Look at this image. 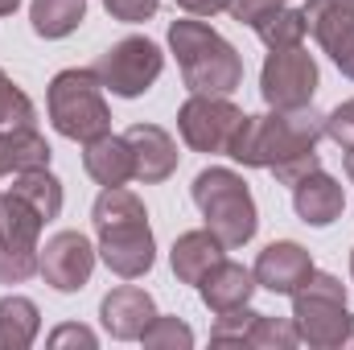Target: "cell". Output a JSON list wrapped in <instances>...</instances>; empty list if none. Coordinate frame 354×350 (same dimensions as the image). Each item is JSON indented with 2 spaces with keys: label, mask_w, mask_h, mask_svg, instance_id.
Wrapping results in <instances>:
<instances>
[{
  "label": "cell",
  "mask_w": 354,
  "mask_h": 350,
  "mask_svg": "<svg viewBox=\"0 0 354 350\" xmlns=\"http://www.w3.org/2000/svg\"><path fill=\"white\" fill-rule=\"evenodd\" d=\"M313 169H322L317 149H309V153H301V157H288V161H280V165H276V169H268V174L276 177L280 185H297L301 177H309Z\"/></svg>",
  "instance_id": "obj_32"
},
{
  "label": "cell",
  "mask_w": 354,
  "mask_h": 350,
  "mask_svg": "<svg viewBox=\"0 0 354 350\" xmlns=\"http://www.w3.org/2000/svg\"><path fill=\"white\" fill-rule=\"evenodd\" d=\"M177 8L185 17H214V12H227L231 0H177Z\"/></svg>",
  "instance_id": "obj_35"
},
{
  "label": "cell",
  "mask_w": 354,
  "mask_h": 350,
  "mask_svg": "<svg viewBox=\"0 0 354 350\" xmlns=\"http://www.w3.org/2000/svg\"><path fill=\"white\" fill-rule=\"evenodd\" d=\"M351 280H354V248H351Z\"/></svg>",
  "instance_id": "obj_39"
},
{
  "label": "cell",
  "mask_w": 354,
  "mask_h": 350,
  "mask_svg": "<svg viewBox=\"0 0 354 350\" xmlns=\"http://www.w3.org/2000/svg\"><path fill=\"white\" fill-rule=\"evenodd\" d=\"M280 4H288V0H231V17L239 21V25H256L264 12H272V8H280Z\"/></svg>",
  "instance_id": "obj_33"
},
{
  "label": "cell",
  "mask_w": 354,
  "mask_h": 350,
  "mask_svg": "<svg viewBox=\"0 0 354 350\" xmlns=\"http://www.w3.org/2000/svg\"><path fill=\"white\" fill-rule=\"evenodd\" d=\"M153 317H157L153 293H145L136 284H120L99 301V322L115 342H140V334L149 330Z\"/></svg>",
  "instance_id": "obj_12"
},
{
  "label": "cell",
  "mask_w": 354,
  "mask_h": 350,
  "mask_svg": "<svg viewBox=\"0 0 354 350\" xmlns=\"http://www.w3.org/2000/svg\"><path fill=\"white\" fill-rule=\"evenodd\" d=\"M0 128H37V107L0 71Z\"/></svg>",
  "instance_id": "obj_26"
},
{
  "label": "cell",
  "mask_w": 354,
  "mask_h": 350,
  "mask_svg": "<svg viewBox=\"0 0 354 350\" xmlns=\"http://www.w3.org/2000/svg\"><path fill=\"white\" fill-rule=\"evenodd\" d=\"M305 21H309V33L317 37V46L330 54V62L346 79H354V12L330 4V0H309Z\"/></svg>",
  "instance_id": "obj_13"
},
{
  "label": "cell",
  "mask_w": 354,
  "mask_h": 350,
  "mask_svg": "<svg viewBox=\"0 0 354 350\" xmlns=\"http://www.w3.org/2000/svg\"><path fill=\"white\" fill-rule=\"evenodd\" d=\"M103 91L120 95V99H140L165 71V54L157 42L149 37H120L115 46H107L99 54V62L91 66Z\"/></svg>",
  "instance_id": "obj_7"
},
{
  "label": "cell",
  "mask_w": 354,
  "mask_h": 350,
  "mask_svg": "<svg viewBox=\"0 0 354 350\" xmlns=\"http://www.w3.org/2000/svg\"><path fill=\"white\" fill-rule=\"evenodd\" d=\"M317 62L305 46H292V50H268L264 71H260V95H264L268 107H305L313 103L317 95Z\"/></svg>",
  "instance_id": "obj_9"
},
{
  "label": "cell",
  "mask_w": 354,
  "mask_h": 350,
  "mask_svg": "<svg viewBox=\"0 0 354 350\" xmlns=\"http://www.w3.org/2000/svg\"><path fill=\"white\" fill-rule=\"evenodd\" d=\"M128 219H149L145 202H140L128 185H103V194H99L95 206H91V223H95V231L115 227V223H128Z\"/></svg>",
  "instance_id": "obj_25"
},
{
  "label": "cell",
  "mask_w": 354,
  "mask_h": 350,
  "mask_svg": "<svg viewBox=\"0 0 354 350\" xmlns=\"http://www.w3.org/2000/svg\"><path fill=\"white\" fill-rule=\"evenodd\" d=\"M140 347L149 350H189L194 347V330L181 322V317H153L149 322V330L140 334Z\"/></svg>",
  "instance_id": "obj_28"
},
{
  "label": "cell",
  "mask_w": 354,
  "mask_h": 350,
  "mask_svg": "<svg viewBox=\"0 0 354 350\" xmlns=\"http://www.w3.org/2000/svg\"><path fill=\"white\" fill-rule=\"evenodd\" d=\"M103 8L115 21H124V25H140V21H153L157 17L161 0H103Z\"/></svg>",
  "instance_id": "obj_31"
},
{
  "label": "cell",
  "mask_w": 354,
  "mask_h": 350,
  "mask_svg": "<svg viewBox=\"0 0 354 350\" xmlns=\"http://www.w3.org/2000/svg\"><path fill=\"white\" fill-rule=\"evenodd\" d=\"M297 342H301V334H297L292 317H268V313H260L252 334H248V347L252 350H292Z\"/></svg>",
  "instance_id": "obj_27"
},
{
  "label": "cell",
  "mask_w": 354,
  "mask_h": 350,
  "mask_svg": "<svg viewBox=\"0 0 354 350\" xmlns=\"http://www.w3.org/2000/svg\"><path fill=\"white\" fill-rule=\"evenodd\" d=\"M17 4H21V0H0V17H12V12H17Z\"/></svg>",
  "instance_id": "obj_37"
},
{
  "label": "cell",
  "mask_w": 354,
  "mask_h": 350,
  "mask_svg": "<svg viewBox=\"0 0 354 350\" xmlns=\"http://www.w3.org/2000/svg\"><path fill=\"white\" fill-rule=\"evenodd\" d=\"M95 252L107 264V272H115L120 280H136L157 264V239L149 231V219H128V223L103 227Z\"/></svg>",
  "instance_id": "obj_11"
},
{
  "label": "cell",
  "mask_w": 354,
  "mask_h": 350,
  "mask_svg": "<svg viewBox=\"0 0 354 350\" xmlns=\"http://www.w3.org/2000/svg\"><path fill=\"white\" fill-rule=\"evenodd\" d=\"M46 111H50L54 132L66 140H79V145L111 132V107H107L103 83L95 79L91 66L58 71L46 91Z\"/></svg>",
  "instance_id": "obj_5"
},
{
  "label": "cell",
  "mask_w": 354,
  "mask_h": 350,
  "mask_svg": "<svg viewBox=\"0 0 354 350\" xmlns=\"http://www.w3.org/2000/svg\"><path fill=\"white\" fill-rule=\"evenodd\" d=\"M330 4H338V8H346V12H354V0H330Z\"/></svg>",
  "instance_id": "obj_38"
},
{
  "label": "cell",
  "mask_w": 354,
  "mask_h": 350,
  "mask_svg": "<svg viewBox=\"0 0 354 350\" xmlns=\"http://www.w3.org/2000/svg\"><path fill=\"white\" fill-rule=\"evenodd\" d=\"M95 260H99V252L91 248V239L83 231H58L37 252V276L54 293H79V288H87Z\"/></svg>",
  "instance_id": "obj_10"
},
{
  "label": "cell",
  "mask_w": 354,
  "mask_h": 350,
  "mask_svg": "<svg viewBox=\"0 0 354 350\" xmlns=\"http://www.w3.org/2000/svg\"><path fill=\"white\" fill-rule=\"evenodd\" d=\"M124 136H128V149L136 161V181L161 185L177 174V145L161 124H132Z\"/></svg>",
  "instance_id": "obj_15"
},
{
  "label": "cell",
  "mask_w": 354,
  "mask_h": 350,
  "mask_svg": "<svg viewBox=\"0 0 354 350\" xmlns=\"http://www.w3.org/2000/svg\"><path fill=\"white\" fill-rule=\"evenodd\" d=\"M292 210H297V219L305 227H330V223L342 219L346 194L326 169H313L309 177H301L292 185Z\"/></svg>",
  "instance_id": "obj_17"
},
{
  "label": "cell",
  "mask_w": 354,
  "mask_h": 350,
  "mask_svg": "<svg viewBox=\"0 0 354 350\" xmlns=\"http://www.w3.org/2000/svg\"><path fill=\"white\" fill-rule=\"evenodd\" d=\"M326 136V116L305 103V107H272L264 116H243L227 157L239 161L243 169H276L288 157H301L309 149H317V140Z\"/></svg>",
  "instance_id": "obj_1"
},
{
  "label": "cell",
  "mask_w": 354,
  "mask_h": 350,
  "mask_svg": "<svg viewBox=\"0 0 354 350\" xmlns=\"http://www.w3.org/2000/svg\"><path fill=\"white\" fill-rule=\"evenodd\" d=\"M256 309L243 305V309H231V313H214V326H210V342L218 347H248V334L256 326Z\"/></svg>",
  "instance_id": "obj_29"
},
{
  "label": "cell",
  "mask_w": 354,
  "mask_h": 350,
  "mask_svg": "<svg viewBox=\"0 0 354 350\" xmlns=\"http://www.w3.org/2000/svg\"><path fill=\"white\" fill-rule=\"evenodd\" d=\"M252 272H256V284L260 288L276 293V297H292L309 280L313 256L301 243H292V239H276V243H268L264 252L256 256V268Z\"/></svg>",
  "instance_id": "obj_14"
},
{
  "label": "cell",
  "mask_w": 354,
  "mask_h": 350,
  "mask_svg": "<svg viewBox=\"0 0 354 350\" xmlns=\"http://www.w3.org/2000/svg\"><path fill=\"white\" fill-rule=\"evenodd\" d=\"M50 145L37 128H0V177H17L25 169L50 165Z\"/></svg>",
  "instance_id": "obj_20"
},
{
  "label": "cell",
  "mask_w": 354,
  "mask_h": 350,
  "mask_svg": "<svg viewBox=\"0 0 354 350\" xmlns=\"http://www.w3.org/2000/svg\"><path fill=\"white\" fill-rule=\"evenodd\" d=\"M292 326L313 350H354V313L346 309V284L334 272H309L292 293Z\"/></svg>",
  "instance_id": "obj_4"
},
{
  "label": "cell",
  "mask_w": 354,
  "mask_h": 350,
  "mask_svg": "<svg viewBox=\"0 0 354 350\" xmlns=\"http://www.w3.org/2000/svg\"><path fill=\"white\" fill-rule=\"evenodd\" d=\"M256 288H260L256 284V272L243 268V264H235V260H227V256L198 280V297H202V305L210 313H231V309L252 305V293Z\"/></svg>",
  "instance_id": "obj_16"
},
{
  "label": "cell",
  "mask_w": 354,
  "mask_h": 350,
  "mask_svg": "<svg viewBox=\"0 0 354 350\" xmlns=\"http://www.w3.org/2000/svg\"><path fill=\"white\" fill-rule=\"evenodd\" d=\"M252 29H256V37L264 42L268 50H292V46L305 42L309 21H305V8H288V4H280V8L264 12Z\"/></svg>",
  "instance_id": "obj_24"
},
{
  "label": "cell",
  "mask_w": 354,
  "mask_h": 350,
  "mask_svg": "<svg viewBox=\"0 0 354 350\" xmlns=\"http://www.w3.org/2000/svg\"><path fill=\"white\" fill-rule=\"evenodd\" d=\"M12 194H21L46 223H54L58 214H62V181L50 174V165L46 169H25V174H17L12 177V185H8Z\"/></svg>",
  "instance_id": "obj_23"
},
{
  "label": "cell",
  "mask_w": 354,
  "mask_h": 350,
  "mask_svg": "<svg viewBox=\"0 0 354 350\" xmlns=\"http://www.w3.org/2000/svg\"><path fill=\"white\" fill-rule=\"evenodd\" d=\"M243 124V107H235L227 95H189L177 107V132L194 153L227 157L235 132Z\"/></svg>",
  "instance_id": "obj_8"
},
{
  "label": "cell",
  "mask_w": 354,
  "mask_h": 350,
  "mask_svg": "<svg viewBox=\"0 0 354 350\" xmlns=\"http://www.w3.org/2000/svg\"><path fill=\"white\" fill-rule=\"evenodd\" d=\"M41 334V309L12 293V297H0V350H29Z\"/></svg>",
  "instance_id": "obj_21"
},
{
  "label": "cell",
  "mask_w": 354,
  "mask_h": 350,
  "mask_svg": "<svg viewBox=\"0 0 354 350\" xmlns=\"http://www.w3.org/2000/svg\"><path fill=\"white\" fill-rule=\"evenodd\" d=\"M342 169H346V177H351V185H354V145L342 149Z\"/></svg>",
  "instance_id": "obj_36"
},
{
  "label": "cell",
  "mask_w": 354,
  "mask_h": 350,
  "mask_svg": "<svg viewBox=\"0 0 354 350\" xmlns=\"http://www.w3.org/2000/svg\"><path fill=\"white\" fill-rule=\"evenodd\" d=\"M223 252H227V248H223L206 227H202V231H181L174 239V252H169L174 276L181 284H194V288H198V280L223 260Z\"/></svg>",
  "instance_id": "obj_19"
},
{
  "label": "cell",
  "mask_w": 354,
  "mask_h": 350,
  "mask_svg": "<svg viewBox=\"0 0 354 350\" xmlns=\"http://www.w3.org/2000/svg\"><path fill=\"white\" fill-rule=\"evenodd\" d=\"M46 219L12 190L0 194V284H25L37 276Z\"/></svg>",
  "instance_id": "obj_6"
},
{
  "label": "cell",
  "mask_w": 354,
  "mask_h": 350,
  "mask_svg": "<svg viewBox=\"0 0 354 350\" xmlns=\"http://www.w3.org/2000/svg\"><path fill=\"white\" fill-rule=\"evenodd\" d=\"M169 50L177 54V71L189 95H231L243 83L239 50L202 17H181L169 25Z\"/></svg>",
  "instance_id": "obj_2"
},
{
  "label": "cell",
  "mask_w": 354,
  "mask_h": 350,
  "mask_svg": "<svg viewBox=\"0 0 354 350\" xmlns=\"http://www.w3.org/2000/svg\"><path fill=\"white\" fill-rule=\"evenodd\" d=\"M83 17H87V0H33L29 4V25L46 42L71 37L83 25Z\"/></svg>",
  "instance_id": "obj_22"
},
{
  "label": "cell",
  "mask_w": 354,
  "mask_h": 350,
  "mask_svg": "<svg viewBox=\"0 0 354 350\" xmlns=\"http://www.w3.org/2000/svg\"><path fill=\"white\" fill-rule=\"evenodd\" d=\"M83 169L91 181L99 185H128L136 177V161H132V149H128V136H115V132H103L83 145Z\"/></svg>",
  "instance_id": "obj_18"
},
{
  "label": "cell",
  "mask_w": 354,
  "mask_h": 350,
  "mask_svg": "<svg viewBox=\"0 0 354 350\" xmlns=\"http://www.w3.org/2000/svg\"><path fill=\"white\" fill-rule=\"evenodd\" d=\"M189 198H194V206L202 210L206 231H210L227 252L256 239L260 214H256V198H252L243 174H235V169H227V165H210V169H202V174L194 177Z\"/></svg>",
  "instance_id": "obj_3"
},
{
  "label": "cell",
  "mask_w": 354,
  "mask_h": 350,
  "mask_svg": "<svg viewBox=\"0 0 354 350\" xmlns=\"http://www.w3.org/2000/svg\"><path fill=\"white\" fill-rule=\"evenodd\" d=\"M326 136H330L338 149H351L354 145V99L338 103V107L326 116Z\"/></svg>",
  "instance_id": "obj_30"
},
{
  "label": "cell",
  "mask_w": 354,
  "mask_h": 350,
  "mask_svg": "<svg viewBox=\"0 0 354 350\" xmlns=\"http://www.w3.org/2000/svg\"><path fill=\"white\" fill-rule=\"evenodd\" d=\"M95 342H99V338L91 334L87 326H58V330L50 334V347H87L91 350Z\"/></svg>",
  "instance_id": "obj_34"
}]
</instances>
